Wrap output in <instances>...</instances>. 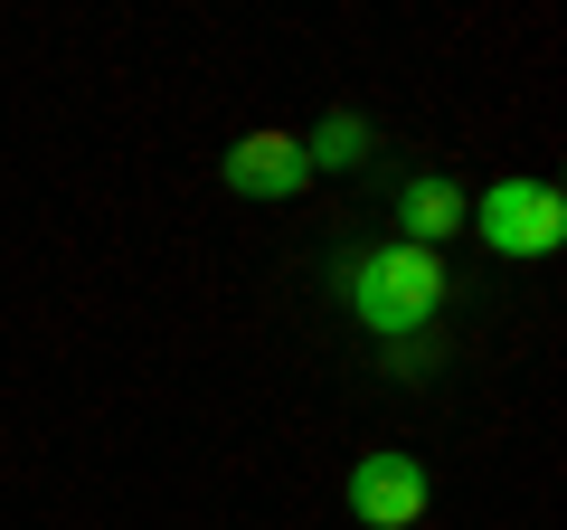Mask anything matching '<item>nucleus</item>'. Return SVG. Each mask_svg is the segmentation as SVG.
Returning <instances> with one entry per match:
<instances>
[{
    "label": "nucleus",
    "instance_id": "nucleus-4",
    "mask_svg": "<svg viewBox=\"0 0 567 530\" xmlns=\"http://www.w3.org/2000/svg\"><path fill=\"white\" fill-rule=\"evenodd\" d=\"M218 181L237 190V200H293V190L312 181L303 133H246V143H227L218 152Z\"/></svg>",
    "mask_w": 567,
    "mask_h": 530
},
{
    "label": "nucleus",
    "instance_id": "nucleus-7",
    "mask_svg": "<svg viewBox=\"0 0 567 530\" xmlns=\"http://www.w3.org/2000/svg\"><path fill=\"white\" fill-rule=\"evenodd\" d=\"M435 360H445V342H435V332H416V342H398V350H388V379H425Z\"/></svg>",
    "mask_w": 567,
    "mask_h": 530
},
{
    "label": "nucleus",
    "instance_id": "nucleus-6",
    "mask_svg": "<svg viewBox=\"0 0 567 530\" xmlns=\"http://www.w3.org/2000/svg\"><path fill=\"white\" fill-rule=\"evenodd\" d=\"M369 152H379V133H369L360 114H331L322 133H303V162H312V171H360Z\"/></svg>",
    "mask_w": 567,
    "mask_h": 530
},
{
    "label": "nucleus",
    "instance_id": "nucleus-5",
    "mask_svg": "<svg viewBox=\"0 0 567 530\" xmlns=\"http://www.w3.org/2000/svg\"><path fill=\"white\" fill-rule=\"evenodd\" d=\"M454 227H464V190H454L445 171H416V181L398 190V237H406V246H435V256H445Z\"/></svg>",
    "mask_w": 567,
    "mask_h": 530
},
{
    "label": "nucleus",
    "instance_id": "nucleus-3",
    "mask_svg": "<svg viewBox=\"0 0 567 530\" xmlns=\"http://www.w3.org/2000/svg\"><path fill=\"white\" fill-rule=\"evenodd\" d=\"M341 492H350V511H360L369 530H416V521H425V502H435L425 465H416V455H398V446H388V455H360Z\"/></svg>",
    "mask_w": 567,
    "mask_h": 530
},
{
    "label": "nucleus",
    "instance_id": "nucleus-1",
    "mask_svg": "<svg viewBox=\"0 0 567 530\" xmlns=\"http://www.w3.org/2000/svg\"><path fill=\"white\" fill-rule=\"evenodd\" d=\"M331 294L350 304V323H360L379 350H398V342H416V332H435L454 275H445L435 246L379 237V246H341V256H331Z\"/></svg>",
    "mask_w": 567,
    "mask_h": 530
},
{
    "label": "nucleus",
    "instance_id": "nucleus-2",
    "mask_svg": "<svg viewBox=\"0 0 567 530\" xmlns=\"http://www.w3.org/2000/svg\"><path fill=\"white\" fill-rule=\"evenodd\" d=\"M473 227H483V246L492 256H558V237H567V200L548 181H492L483 200H473Z\"/></svg>",
    "mask_w": 567,
    "mask_h": 530
}]
</instances>
